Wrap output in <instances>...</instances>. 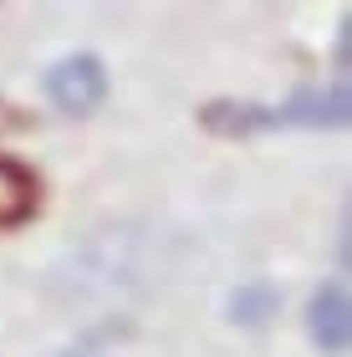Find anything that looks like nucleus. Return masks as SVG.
I'll return each mask as SVG.
<instances>
[{"mask_svg":"<svg viewBox=\"0 0 352 357\" xmlns=\"http://www.w3.org/2000/svg\"><path fill=\"white\" fill-rule=\"evenodd\" d=\"M352 112L347 87L301 92L291 102H215L199 118L215 133H270V128H342Z\"/></svg>","mask_w":352,"mask_h":357,"instance_id":"f257e3e1","label":"nucleus"},{"mask_svg":"<svg viewBox=\"0 0 352 357\" xmlns=\"http://www.w3.org/2000/svg\"><path fill=\"white\" fill-rule=\"evenodd\" d=\"M46 97H52L56 112H67V118H87V112H98L107 102V67L102 56L92 52H72L46 67Z\"/></svg>","mask_w":352,"mask_h":357,"instance_id":"f03ea898","label":"nucleus"},{"mask_svg":"<svg viewBox=\"0 0 352 357\" xmlns=\"http://www.w3.org/2000/svg\"><path fill=\"white\" fill-rule=\"evenodd\" d=\"M307 332L312 342L322 347L327 357H342L352 342V301H347V286L342 281H327L312 291L307 301Z\"/></svg>","mask_w":352,"mask_h":357,"instance_id":"7ed1b4c3","label":"nucleus"},{"mask_svg":"<svg viewBox=\"0 0 352 357\" xmlns=\"http://www.w3.org/2000/svg\"><path fill=\"white\" fill-rule=\"evenodd\" d=\"M56 357H102L98 347H67V352H56Z\"/></svg>","mask_w":352,"mask_h":357,"instance_id":"20e7f679","label":"nucleus"}]
</instances>
